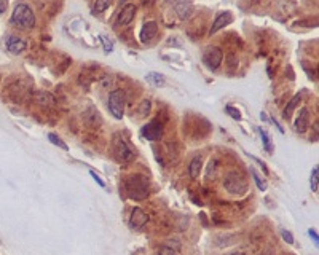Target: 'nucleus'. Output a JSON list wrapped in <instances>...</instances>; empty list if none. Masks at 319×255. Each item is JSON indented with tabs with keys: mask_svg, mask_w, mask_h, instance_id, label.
I'll use <instances>...</instances> for the list:
<instances>
[{
	"mask_svg": "<svg viewBox=\"0 0 319 255\" xmlns=\"http://www.w3.org/2000/svg\"><path fill=\"white\" fill-rule=\"evenodd\" d=\"M125 191L131 200L142 201L148 195H150V183H148V179L145 175L134 174V175L126 177Z\"/></svg>",
	"mask_w": 319,
	"mask_h": 255,
	"instance_id": "1",
	"label": "nucleus"
},
{
	"mask_svg": "<svg viewBox=\"0 0 319 255\" xmlns=\"http://www.w3.org/2000/svg\"><path fill=\"white\" fill-rule=\"evenodd\" d=\"M112 153L113 157L122 163H131L136 158V152L133 150L131 145L126 142L120 132H115L112 136Z\"/></svg>",
	"mask_w": 319,
	"mask_h": 255,
	"instance_id": "2",
	"label": "nucleus"
},
{
	"mask_svg": "<svg viewBox=\"0 0 319 255\" xmlns=\"http://www.w3.org/2000/svg\"><path fill=\"white\" fill-rule=\"evenodd\" d=\"M11 23L16 27H19V29H24V31L32 29L35 26V15L31 6L26 3L16 5V8L11 15Z\"/></svg>",
	"mask_w": 319,
	"mask_h": 255,
	"instance_id": "3",
	"label": "nucleus"
},
{
	"mask_svg": "<svg viewBox=\"0 0 319 255\" xmlns=\"http://www.w3.org/2000/svg\"><path fill=\"white\" fill-rule=\"evenodd\" d=\"M224 187L231 195H244L247 190V182L241 172L230 171L224 177Z\"/></svg>",
	"mask_w": 319,
	"mask_h": 255,
	"instance_id": "4",
	"label": "nucleus"
},
{
	"mask_svg": "<svg viewBox=\"0 0 319 255\" xmlns=\"http://www.w3.org/2000/svg\"><path fill=\"white\" fill-rule=\"evenodd\" d=\"M125 93L123 89H113L110 96H109V110L113 117L117 120H122L123 118V113H125Z\"/></svg>",
	"mask_w": 319,
	"mask_h": 255,
	"instance_id": "5",
	"label": "nucleus"
},
{
	"mask_svg": "<svg viewBox=\"0 0 319 255\" xmlns=\"http://www.w3.org/2000/svg\"><path fill=\"white\" fill-rule=\"evenodd\" d=\"M140 134H142L144 139L150 140V142H158L163 137V125L160 122H157V120H153V122L142 126Z\"/></svg>",
	"mask_w": 319,
	"mask_h": 255,
	"instance_id": "6",
	"label": "nucleus"
},
{
	"mask_svg": "<svg viewBox=\"0 0 319 255\" xmlns=\"http://www.w3.org/2000/svg\"><path fill=\"white\" fill-rule=\"evenodd\" d=\"M224 59V54H222V49L217 48V46H209L206 51L203 54V61L204 64L211 69V70H216L219 69V66L222 64Z\"/></svg>",
	"mask_w": 319,
	"mask_h": 255,
	"instance_id": "7",
	"label": "nucleus"
},
{
	"mask_svg": "<svg viewBox=\"0 0 319 255\" xmlns=\"http://www.w3.org/2000/svg\"><path fill=\"white\" fill-rule=\"evenodd\" d=\"M148 220H150V217H148L140 208H134V209L131 211V217H130V225H131V228H134V230L144 228V226L148 223Z\"/></svg>",
	"mask_w": 319,
	"mask_h": 255,
	"instance_id": "8",
	"label": "nucleus"
},
{
	"mask_svg": "<svg viewBox=\"0 0 319 255\" xmlns=\"http://www.w3.org/2000/svg\"><path fill=\"white\" fill-rule=\"evenodd\" d=\"M134 16H136V6H134L133 3H128L123 6L122 11L118 13L117 23H118V26H128V24L133 23Z\"/></svg>",
	"mask_w": 319,
	"mask_h": 255,
	"instance_id": "9",
	"label": "nucleus"
},
{
	"mask_svg": "<svg viewBox=\"0 0 319 255\" xmlns=\"http://www.w3.org/2000/svg\"><path fill=\"white\" fill-rule=\"evenodd\" d=\"M158 34V24L155 23V21H148L142 26V29H140V42H150L152 39H155V35Z\"/></svg>",
	"mask_w": 319,
	"mask_h": 255,
	"instance_id": "10",
	"label": "nucleus"
},
{
	"mask_svg": "<svg viewBox=\"0 0 319 255\" xmlns=\"http://www.w3.org/2000/svg\"><path fill=\"white\" fill-rule=\"evenodd\" d=\"M27 43L26 40L16 37V35H11V37L6 40V49L11 53V54H21L26 49Z\"/></svg>",
	"mask_w": 319,
	"mask_h": 255,
	"instance_id": "11",
	"label": "nucleus"
},
{
	"mask_svg": "<svg viewBox=\"0 0 319 255\" xmlns=\"http://www.w3.org/2000/svg\"><path fill=\"white\" fill-rule=\"evenodd\" d=\"M233 21V15L230 11H225V13H222L221 16H217V19L214 21V24H212V27H211V31H209V34L212 35V34H216V32H219L221 29H224L225 26H228L230 23Z\"/></svg>",
	"mask_w": 319,
	"mask_h": 255,
	"instance_id": "12",
	"label": "nucleus"
},
{
	"mask_svg": "<svg viewBox=\"0 0 319 255\" xmlns=\"http://www.w3.org/2000/svg\"><path fill=\"white\" fill-rule=\"evenodd\" d=\"M308 125H310V115H308V109H302L300 110V113H299V117H297V120H295V123H294V126H295V131L297 132H305L308 129Z\"/></svg>",
	"mask_w": 319,
	"mask_h": 255,
	"instance_id": "13",
	"label": "nucleus"
},
{
	"mask_svg": "<svg viewBox=\"0 0 319 255\" xmlns=\"http://www.w3.org/2000/svg\"><path fill=\"white\" fill-rule=\"evenodd\" d=\"M32 97H34L35 102L44 105V107H53L54 102H56L54 97L49 93H46V91H35V93L32 94Z\"/></svg>",
	"mask_w": 319,
	"mask_h": 255,
	"instance_id": "14",
	"label": "nucleus"
},
{
	"mask_svg": "<svg viewBox=\"0 0 319 255\" xmlns=\"http://www.w3.org/2000/svg\"><path fill=\"white\" fill-rule=\"evenodd\" d=\"M201 166H203V160L201 157H195L193 160L190 161L188 165V174L191 179H198V175L201 172Z\"/></svg>",
	"mask_w": 319,
	"mask_h": 255,
	"instance_id": "15",
	"label": "nucleus"
},
{
	"mask_svg": "<svg viewBox=\"0 0 319 255\" xmlns=\"http://www.w3.org/2000/svg\"><path fill=\"white\" fill-rule=\"evenodd\" d=\"M157 255H181V247L179 244H165L158 249Z\"/></svg>",
	"mask_w": 319,
	"mask_h": 255,
	"instance_id": "16",
	"label": "nucleus"
},
{
	"mask_svg": "<svg viewBox=\"0 0 319 255\" xmlns=\"http://www.w3.org/2000/svg\"><path fill=\"white\" fill-rule=\"evenodd\" d=\"M259 132H260V136H262V142H264V148H265V152L267 153H273V150H274V147H273V144H272V137L268 136V132L265 131V129H259Z\"/></svg>",
	"mask_w": 319,
	"mask_h": 255,
	"instance_id": "17",
	"label": "nucleus"
},
{
	"mask_svg": "<svg viewBox=\"0 0 319 255\" xmlns=\"http://www.w3.org/2000/svg\"><path fill=\"white\" fill-rule=\"evenodd\" d=\"M147 82H150L153 86H163L165 85V77L158 72H150L147 74Z\"/></svg>",
	"mask_w": 319,
	"mask_h": 255,
	"instance_id": "18",
	"label": "nucleus"
},
{
	"mask_svg": "<svg viewBox=\"0 0 319 255\" xmlns=\"http://www.w3.org/2000/svg\"><path fill=\"white\" fill-rule=\"evenodd\" d=\"M251 174H252V179H254V182H255V185H257V188L260 190V191H265L267 190V182H265V179H262V175L255 171L254 168H251Z\"/></svg>",
	"mask_w": 319,
	"mask_h": 255,
	"instance_id": "19",
	"label": "nucleus"
},
{
	"mask_svg": "<svg viewBox=\"0 0 319 255\" xmlns=\"http://www.w3.org/2000/svg\"><path fill=\"white\" fill-rule=\"evenodd\" d=\"M48 139H49V142H51L53 145H56V147H59V148H62V150H69V147H67V144L64 142V140H61V137L59 136H56V134H53V132H49L48 134Z\"/></svg>",
	"mask_w": 319,
	"mask_h": 255,
	"instance_id": "20",
	"label": "nucleus"
},
{
	"mask_svg": "<svg viewBox=\"0 0 319 255\" xmlns=\"http://www.w3.org/2000/svg\"><path fill=\"white\" fill-rule=\"evenodd\" d=\"M299 101H300V96H295L292 101L289 102V105L284 109V118H290V115H292V112L295 110V107L299 105Z\"/></svg>",
	"mask_w": 319,
	"mask_h": 255,
	"instance_id": "21",
	"label": "nucleus"
},
{
	"mask_svg": "<svg viewBox=\"0 0 319 255\" xmlns=\"http://www.w3.org/2000/svg\"><path fill=\"white\" fill-rule=\"evenodd\" d=\"M112 3V0H96V3H94V11L96 13H102L105 11L110 6Z\"/></svg>",
	"mask_w": 319,
	"mask_h": 255,
	"instance_id": "22",
	"label": "nucleus"
},
{
	"mask_svg": "<svg viewBox=\"0 0 319 255\" xmlns=\"http://www.w3.org/2000/svg\"><path fill=\"white\" fill-rule=\"evenodd\" d=\"M150 107H152L150 101H148V99H144V101L140 102V105H139V110H137L139 117H145V115H148V112H150Z\"/></svg>",
	"mask_w": 319,
	"mask_h": 255,
	"instance_id": "23",
	"label": "nucleus"
},
{
	"mask_svg": "<svg viewBox=\"0 0 319 255\" xmlns=\"http://www.w3.org/2000/svg\"><path fill=\"white\" fill-rule=\"evenodd\" d=\"M318 180H319V169H318V166H315L313 171H311V179H310L311 190L313 191H318Z\"/></svg>",
	"mask_w": 319,
	"mask_h": 255,
	"instance_id": "24",
	"label": "nucleus"
},
{
	"mask_svg": "<svg viewBox=\"0 0 319 255\" xmlns=\"http://www.w3.org/2000/svg\"><path fill=\"white\" fill-rule=\"evenodd\" d=\"M101 42H102V45H104V49H105V53H112L113 51V43H112V40H109L105 35H101Z\"/></svg>",
	"mask_w": 319,
	"mask_h": 255,
	"instance_id": "25",
	"label": "nucleus"
},
{
	"mask_svg": "<svg viewBox=\"0 0 319 255\" xmlns=\"http://www.w3.org/2000/svg\"><path fill=\"white\" fill-rule=\"evenodd\" d=\"M225 112H227V113H230V117H231V118H235V120H241V113H239L236 109H233L231 105H228V107L225 109Z\"/></svg>",
	"mask_w": 319,
	"mask_h": 255,
	"instance_id": "26",
	"label": "nucleus"
},
{
	"mask_svg": "<svg viewBox=\"0 0 319 255\" xmlns=\"http://www.w3.org/2000/svg\"><path fill=\"white\" fill-rule=\"evenodd\" d=\"M281 236H282V239H284L287 244H294V236H292V233L282 230V231H281Z\"/></svg>",
	"mask_w": 319,
	"mask_h": 255,
	"instance_id": "27",
	"label": "nucleus"
},
{
	"mask_svg": "<svg viewBox=\"0 0 319 255\" xmlns=\"http://www.w3.org/2000/svg\"><path fill=\"white\" fill-rule=\"evenodd\" d=\"M246 155H247V157H251V158H252V160L255 161V163H257V165H260V168H262V169H264V172H265V174H268V169H267V166H265V163H264V161H260L259 158L252 157V155H251V153H246Z\"/></svg>",
	"mask_w": 319,
	"mask_h": 255,
	"instance_id": "28",
	"label": "nucleus"
},
{
	"mask_svg": "<svg viewBox=\"0 0 319 255\" xmlns=\"http://www.w3.org/2000/svg\"><path fill=\"white\" fill-rule=\"evenodd\" d=\"M90 174H91V177H93V179H94V180H96V182H97V183H99V185H101L102 188L105 187L104 180H102V179H101V177H99V175H97V174H96L94 171H90Z\"/></svg>",
	"mask_w": 319,
	"mask_h": 255,
	"instance_id": "29",
	"label": "nucleus"
},
{
	"mask_svg": "<svg viewBox=\"0 0 319 255\" xmlns=\"http://www.w3.org/2000/svg\"><path fill=\"white\" fill-rule=\"evenodd\" d=\"M308 235H310L311 238H313V241H315V243H316V244L319 243V238H318V233H316L315 230H310V231H308Z\"/></svg>",
	"mask_w": 319,
	"mask_h": 255,
	"instance_id": "30",
	"label": "nucleus"
},
{
	"mask_svg": "<svg viewBox=\"0 0 319 255\" xmlns=\"http://www.w3.org/2000/svg\"><path fill=\"white\" fill-rule=\"evenodd\" d=\"M6 0H0V15H2V13H5L6 11Z\"/></svg>",
	"mask_w": 319,
	"mask_h": 255,
	"instance_id": "31",
	"label": "nucleus"
},
{
	"mask_svg": "<svg viewBox=\"0 0 319 255\" xmlns=\"http://www.w3.org/2000/svg\"><path fill=\"white\" fill-rule=\"evenodd\" d=\"M231 255H243V254H231Z\"/></svg>",
	"mask_w": 319,
	"mask_h": 255,
	"instance_id": "32",
	"label": "nucleus"
}]
</instances>
